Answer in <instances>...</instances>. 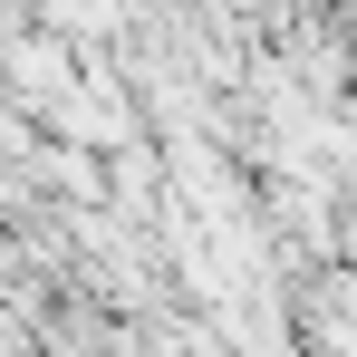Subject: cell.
<instances>
[{"mask_svg":"<svg viewBox=\"0 0 357 357\" xmlns=\"http://www.w3.org/2000/svg\"><path fill=\"white\" fill-rule=\"evenodd\" d=\"M49 29H59V39H116L126 0H49Z\"/></svg>","mask_w":357,"mask_h":357,"instance_id":"1","label":"cell"}]
</instances>
